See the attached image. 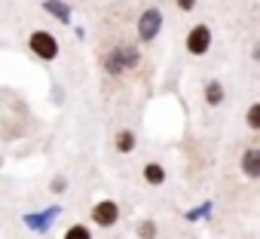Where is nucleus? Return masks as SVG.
Listing matches in <instances>:
<instances>
[{
  "label": "nucleus",
  "instance_id": "nucleus-1",
  "mask_svg": "<svg viewBox=\"0 0 260 239\" xmlns=\"http://www.w3.org/2000/svg\"><path fill=\"white\" fill-rule=\"evenodd\" d=\"M141 62V55H138V49L135 46H125V43H119V46H113L110 52H104V58H101V65H104V71L107 74H122L125 68H135Z\"/></svg>",
  "mask_w": 260,
  "mask_h": 239
},
{
  "label": "nucleus",
  "instance_id": "nucleus-2",
  "mask_svg": "<svg viewBox=\"0 0 260 239\" xmlns=\"http://www.w3.org/2000/svg\"><path fill=\"white\" fill-rule=\"evenodd\" d=\"M28 46H31V52H34L40 62H55V58H58V40H55L49 31H31Z\"/></svg>",
  "mask_w": 260,
  "mask_h": 239
},
{
  "label": "nucleus",
  "instance_id": "nucleus-3",
  "mask_svg": "<svg viewBox=\"0 0 260 239\" xmlns=\"http://www.w3.org/2000/svg\"><path fill=\"white\" fill-rule=\"evenodd\" d=\"M159 31H162V13H159L156 7L144 10L141 19H138V40H141V43H150V40H156Z\"/></svg>",
  "mask_w": 260,
  "mask_h": 239
},
{
  "label": "nucleus",
  "instance_id": "nucleus-4",
  "mask_svg": "<svg viewBox=\"0 0 260 239\" xmlns=\"http://www.w3.org/2000/svg\"><path fill=\"white\" fill-rule=\"evenodd\" d=\"M211 49V28L208 25H193L187 34V52L190 55H205Z\"/></svg>",
  "mask_w": 260,
  "mask_h": 239
},
{
  "label": "nucleus",
  "instance_id": "nucleus-5",
  "mask_svg": "<svg viewBox=\"0 0 260 239\" xmlns=\"http://www.w3.org/2000/svg\"><path fill=\"white\" fill-rule=\"evenodd\" d=\"M92 224H98V227H113L116 221H119V205L113 202V199H101V202H95L92 205Z\"/></svg>",
  "mask_w": 260,
  "mask_h": 239
},
{
  "label": "nucleus",
  "instance_id": "nucleus-6",
  "mask_svg": "<svg viewBox=\"0 0 260 239\" xmlns=\"http://www.w3.org/2000/svg\"><path fill=\"white\" fill-rule=\"evenodd\" d=\"M239 169H242V175H245L248 181H257V178H260V144H251V147L242 151Z\"/></svg>",
  "mask_w": 260,
  "mask_h": 239
},
{
  "label": "nucleus",
  "instance_id": "nucleus-7",
  "mask_svg": "<svg viewBox=\"0 0 260 239\" xmlns=\"http://www.w3.org/2000/svg\"><path fill=\"white\" fill-rule=\"evenodd\" d=\"M58 205H52V208H43V215H25V224L28 227H34V230H40V233H46L49 230V224L58 218Z\"/></svg>",
  "mask_w": 260,
  "mask_h": 239
},
{
  "label": "nucleus",
  "instance_id": "nucleus-8",
  "mask_svg": "<svg viewBox=\"0 0 260 239\" xmlns=\"http://www.w3.org/2000/svg\"><path fill=\"white\" fill-rule=\"evenodd\" d=\"M205 104L208 107H220L223 104V83L220 80H208L205 83Z\"/></svg>",
  "mask_w": 260,
  "mask_h": 239
},
{
  "label": "nucleus",
  "instance_id": "nucleus-9",
  "mask_svg": "<svg viewBox=\"0 0 260 239\" xmlns=\"http://www.w3.org/2000/svg\"><path fill=\"white\" fill-rule=\"evenodd\" d=\"M144 181H147L150 187H162V184H166V169H162V163H147V166H144Z\"/></svg>",
  "mask_w": 260,
  "mask_h": 239
},
{
  "label": "nucleus",
  "instance_id": "nucleus-10",
  "mask_svg": "<svg viewBox=\"0 0 260 239\" xmlns=\"http://www.w3.org/2000/svg\"><path fill=\"white\" fill-rule=\"evenodd\" d=\"M43 7H46V13H49V16H55L58 22H64V25L71 22V7H68V4H61V0H43Z\"/></svg>",
  "mask_w": 260,
  "mask_h": 239
},
{
  "label": "nucleus",
  "instance_id": "nucleus-11",
  "mask_svg": "<svg viewBox=\"0 0 260 239\" xmlns=\"http://www.w3.org/2000/svg\"><path fill=\"white\" fill-rule=\"evenodd\" d=\"M135 144H138V138H135L132 129H119V132H116V151H119V154H132Z\"/></svg>",
  "mask_w": 260,
  "mask_h": 239
},
{
  "label": "nucleus",
  "instance_id": "nucleus-12",
  "mask_svg": "<svg viewBox=\"0 0 260 239\" xmlns=\"http://www.w3.org/2000/svg\"><path fill=\"white\" fill-rule=\"evenodd\" d=\"M245 126L251 132H260V101L248 104V110H245Z\"/></svg>",
  "mask_w": 260,
  "mask_h": 239
},
{
  "label": "nucleus",
  "instance_id": "nucleus-13",
  "mask_svg": "<svg viewBox=\"0 0 260 239\" xmlns=\"http://www.w3.org/2000/svg\"><path fill=\"white\" fill-rule=\"evenodd\" d=\"M61 239H92V230H89L86 224H71Z\"/></svg>",
  "mask_w": 260,
  "mask_h": 239
},
{
  "label": "nucleus",
  "instance_id": "nucleus-14",
  "mask_svg": "<svg viewBox=\"0 0 260 239\" xmlns=\"http://www.w3.org/2000/svg\"><path fill=\"white\" fill-rule=\"evenodd\" d=\"M135 233H138V239H156V224L153 221H141Z\"/></svg>",
  "mask_w": 260,
  "mask_h": 239
},
{
  "label": "nucleus",
  "instance_id": "nucleus-15",
  "mask_svg": "<svg viewBox=\"0 0 260 239\" xmlns=\"http://www.w3.org/2000/svg\"><path fill=\"white\" fill-rule=\"evenodd\" d=\"M196 4H199V0H175V7H178L181 13H193V10H196Z\"/></svg>",
  "mask_w": 260,
  "mask_h": 239
},
{
  "label": "nucleus",
  "instance_id": "nucleus-16",
  "mask_svg": "<svg viewBox=\"0 0 260 239\" xmlns=\"http://www.w3.org/2000/svg\"><path fill=\"white\" fill-rule=\"evenodd\" d=\"M49 190H55V193H64V190H68V181H64L61 175H55V178H52V184H49Z\"/></svg>",
  "mask_w": 260,
  "mask_h": 239
},
{
  "label": "nucleus",
  "instance_id": "nucleus-17",
  "mask_svg": "<svg viewBox=\"0 0 260 239\" xmlns=\"http://www.w3.org/2000/svg\"><path fill=\"white\" fill-rule=\"evenodd\" d=\"M251 58H254V62H260V40L254 43V49H251Z\"/></svg>",
  "mask_w": 260,
  "mask_h": 239
},
{
  "label": "nucleus",
  "instance_id": "nucleus-18",
  "mask_svg": "<svg viewBox=\"0 0 260 239\" xmlns=\"http://www.w3.org/2000/svg\"><path fill=\"white\" fill-rule=\"evenodd\" d=\"M0 166H4V163H0Z\"/></svg>",
  "mask_w": 260,
  "mask_h": 239
}]
</instances>
